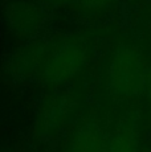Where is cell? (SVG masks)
<instances>
[{
    "label": "cell",
    "instance_id": "cell-1",
    "mask_svg": "<svg viewBox=\"0 0 151 152\" xmlns=\"http://www.w3.org/2000/svg\"><path fill=\"white\" fill-rule=\"evenodd\" d=\"M113 89L123 97H131L144 87L146 73L142 61L134 50H121L113 60L110 69Z\"/></svg>",
    "mask_w": 151,
    "mask_h": 152
},
{
    "label": "cell",
    "instance_id": "cell-2",
    "mask_svg": "<svg viewBox=\"0 0 151 152\" xmlns=\"http://www.w3.org/2000/svg\"><path fill=\"white\" fill-rule=\"evenodd\" d=\"M110 152H138L136 134L131 127H123L113 138Z\"/></svg>",
    "mask_w": 151,
    "mask_h": 152
},
{
    "label": "cell",
    "instance_id": "cell-3",
    "mask_svg": "<svg viewBox=\"0 0 151 152\" xmlns=\"http://www.w3.org/2000/svg\"><path fill=\"white\" fill-rule=\"evenodd\" d=\"M70 152H102L101 140L92 130H82L73 140Z\"/></svg>",
    "mask_w": 151,
    "mask_h": 152
},
{
    "label": "cell",
    "instance_id": "cell-4",
    "mask_svg": "<svg viewBox=\"0 0 151 152\" xmlns=\"http://www.w3.org/2000/svg\"><path fill=\"white\" fill-rule=\"evenodd\" d=\"M144 89H146V94L149 98V102L151 104V68L149 69V72L146 73V81H144Z\"/></svg>",
    "mask_w": 151,
    "mask_h": 152
}]
</instances>
